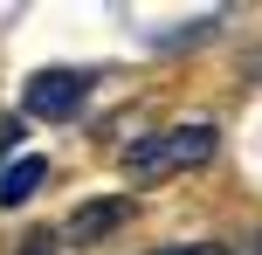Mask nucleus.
<instances>
[{"mask_svg":"<svg viewBox=\"0 0 262 255\" xmlns=\"http://www.w3.org/2000/svg\"><path fill=\"white\" fill-rule=\"evenodd\" d=\"M214 124H166V131H145V138H131L124 145V179L131 187H159V179H172V173H193V166H207L214 159Z\"/></svg>","mask_w":262,"mask_h":255,"instance_id":"f257e3e1","label":"nucleus"},{"mask_svg":"<svg viewBox=\"0 0 262 255\" xmlns=\"http://www.w3.org/2000/svg\"><path fill=\"white\" fill-rule=\"evenodd\" d=\"M83 97H90V69H41V76H28L21 110L28 118H69V110H83Z\"/></svg>","mask_w":262,"mask_h":255,"instance_id":"f03ea898","label":"nucleus"},{"mask_svg":"<svg viewBox=\"0 0 262 255\" xmlns=\"http://www.w3.org/2000/svg\"><path fill=\"white\" fill-rule=\"evenodd\" d=\"M131 214H138V200L131 193H111V200H83L76 214H69V242H83V248H97V242H111L118 228H131Z\"/></svg>","mask_w":262,"mask_h":255,"instance_id":"7ed1b4c3","label":"nucleus"},{"mask_svg":"<svg viewBox=\"0 0 262 255\" xmlns=\"http://www.w3.org/2000/svg\"><path fill=\"white\" fill-rule=\"evenodd\" d=\"M41 179H49V159H41V152L7 159V166H0V207H21L28 193H41Z\"/></svg>","mask_w":262,"mask_h":255,"instance_id":"20e7f679","label":"nucleus"},{"mask_svg":"<svg viewBox=\"0 0 262 255\" xmlns=\"http://www.w3.org/2000/svg\"><path fill=\"white\" fill-rule=\"evenodd\" d=\"M14 255H55V235H28V242L14 248Z\"/></svg>","mask_w":262,"mask_h":255,"instance_id":"39448f33","label":"nucleus"},{"mask_svg":"<svg viewBox=\"0 0 262 255\" xmlns=\"http://www.w3.org/2000/svg\"><path fill=\"white\" fill-rule=\"evenodd\" d=\"M152 255H221L214 242H186V248H152Z\"/></svg>","mask_w":262,"mask_h":255,"instance_id":"423d86ee","label":"nucleus"},{"mask_svg":"<svg viewBox=\"0 0 262 255\" xmlns=\"http://www.w3.org/2000/svg\"><path fill=\"white\" fill-rule=\"evenodd\" d=\"M7 145H14V124H0V152H7Z\"/></svg>","mask_w":262,"mask_h":255,"instance_id":"0eeeda50","label":"nucleus"}]
</instances>
